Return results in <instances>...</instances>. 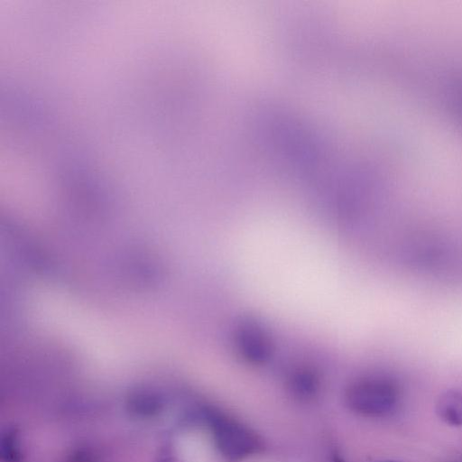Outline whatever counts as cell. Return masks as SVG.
I'll use <instances>...</instances> for the list:
<instances>
[{
    "instance_id": "2",
    "label": "cell",
    "mask_w": 462,
    "mask_h": 462,
    "mask_svg": "<svg viewBox=\"0 0 462 462\" xmlns=\"http://www.w3.org/2000/svg\"><path fill=\"white\" fill-rule=\"evenodd\" d=\"M346 402L354 411L369 417H383L393 412L399 402L396 385L383 377H364L350 384Z\"/></svg>"
},
{
    "instance_id": "6",
    "label": "cell",
    "mask_w": 462,
    "mask_h": 462,
    "mask_svg": "<svg viewBox=\"0 0 462 462\" xmlns=\"http://www.w3.org/2000/svg\"><path fill=\"white\" fill-rule=\"evenodd\" d=\"M384 462H402V461H398V460H388V461H384Z\"/></svg>"
},
{
    "instance_id": "1",
    "label": "cell",
    "mask_w": 462,
    "mask_h": 462,
    "mask_svg": "<svg viewBox=\"0 0 462 462\" xmlns=\"http://www.w3.org/2000/svg\"><path fill=\"white\" fill-rule=\"evenodd\" d=\"M215 445L228 462H239L261 451L260 438L248 427L220 411L208 409L203 411Z\"/></svg>"
},
{
    "instance_id": "4",
    "label": "cell",
    "mask_w": 462,
    "mask_h": 462,
    "mask_svg": "<svg viewBox=\"0 0 462 462\" xmlns=\"http://www.w3.org/2000/svg\"><path fill=\"white\" fill-rule=\"evenodd\" d=\"M438 417L453 427L462 426V393L448 390L441 393L435 405Z\"/></svg>"
},
{
    "instance_id": "5",
    "label": "cell",
    "mask_w": 462,
    "mask_h": 462,
    "mask_svg": "<svg viewBox=\"0 0 462 462\" xmlns=\"http://www.w3.org/2000/svg\"><path fill=\"white\" fill-rule=\"evenodd\" d=\"M289 383L292 393L302 400L313 398L319 389L318 374L309 368H299L292 372Z\"/></svg>"
},
{
    "instance_id": "3",
    "label": "cell",
    "mask_w": 462,
    "mask_h": 462,
    "mask_svg": "<svg viewBox=\"0 0 462 462\" xmlns=\"http://www.w3.org/2000/svg\"><path fill=\"white\" fill-rule=\"evenodd\" d=\"M236 352L252 365L267 363L275 351V342L269 328L254 316L237 319L232 330Z\"/></svg>"
}]
</instances>
